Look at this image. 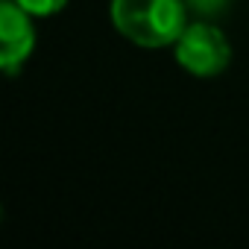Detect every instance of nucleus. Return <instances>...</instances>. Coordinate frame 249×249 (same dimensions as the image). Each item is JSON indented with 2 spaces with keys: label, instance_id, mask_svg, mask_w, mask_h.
Wrapping results in <instances>:
<instances>
[{
  "label": "nucleus",
  "instance_id": "obj_4",
  "mask_svg": "<svg viewBox=\"0 0 249 249\" xmlns=\"http://www.w3.org/2000/svg\"><path fill=\"white\" fill-rule=\"evenodd\" d=\"M18 6H24L30 15H56L65 9L68 0H15Z\"/></svg>",
  "mask_w": 249,
  "mask_h": 249
},
{
  "label": "nucleus",
  "instance_id": "obj_2",
  "mask_svg": "<svg viewBox=\"0 0 249 249\" xmlns=\"http://www.w3.org/2000/svg\"><path fill=\"white\" fill-rule=\"evenodd\" d=\"M231 59L226 36L211 24H188L176 38V62L194 76H214Z\"/></svg>",
  "mask_w": 249,
  "mask_h": 249
},
{
  "label": "nucleus",
  "instance_id": "obj_1",
  "mask_svg": "<svg viewBox=\"0 0 249 249\" xmlns=\"http://www.w3.org/2000/svg\"><path fill=\"white\" fill-rule=\"evenodd\" d=\"M111 24L138 47H167L188 27L185 0H111Z\"/></svg>",
  "mask_w": 249,
  "mask_h": 249
},
{
  "label": "nucleus",
  "instance_id": "obj_5",
  "mask_svg": "<svg viewBox=\"0 0 249 249\" xmlns=\"http://www.w3.org/2000/svg\"><path fill=\"white\" fill-rule=\"evenodd\" d=\"M185 3L194 9V12H199V15H217L229 0H185Z\"/></svg>",
  "mask_w": 249,
  "mask_h": 249
},
{
  "label": "nucleus",
  "instance_id": "obj_3",
  "mask_svg": "<svg viewBox=\"0 0 249 249\" xmlns=\"http://www.w3.org/2000/svg\"><path fill=\"white\" fill-rule=\"evenodd\" d=\"M36 47V30L30 24V12L15 0L0 3V68L15 76Z\"/></svg>",
  "mask_w": 249,
  "mask_h": 249
}]
</instances>
